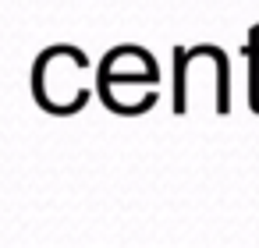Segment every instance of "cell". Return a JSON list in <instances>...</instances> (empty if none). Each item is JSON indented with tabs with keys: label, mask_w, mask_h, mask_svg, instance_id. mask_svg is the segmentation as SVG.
Segmentation results:
<instances>
[{
	"label": "cell",
	"mask_w": 259,
	"mask_h": 248,
	"mask_svg": "<svg viewBox=\"0 0 259 248\" xmlns=\"http://www.w3.org/2000/svg\"><path fill=\"white\" fill-rule=\"evenodd\" d=\"M85 57L75 46H54L43 50L32 71V92L47 110L71 114L85 103Z\"/></svg>",
	"instance_id": "6da1fadb"
}]
</instances>
